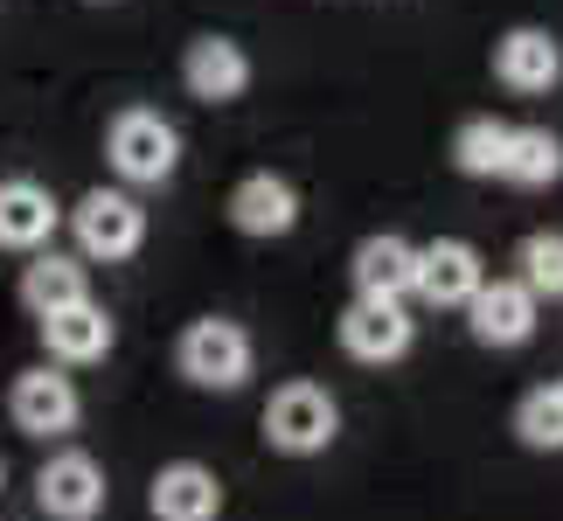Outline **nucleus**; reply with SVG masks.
<instances>
[{"mask_svg": "<svg viewBox=\"0 0 563 521\" xmlns=\"http://www.w3.org/2000/svg\"><path fill=\"white\" fill-rule=\"evenodd\" d=\"M334 431H341V410H334V397L320 383L272 389V403H265V445L272 452H286V459H313V452L334 445Z\"/></svg>", "mask_w": 563, "mask_h": 521, "instance_id": "obj_1", "label": "nucleus"}, {"mask_svg": "<svg viewBox=\"0 0 563 521\" xmlns=\"http://www.w3.org/2000/svg\"><path fill=\"white\" fill-rule=\"evenodd\" d=\"M104 154H112L119 181L154 188V181H167V174L181 167V133H175V125H167L161 112L133 104V112H119V119H112V133H104Z\"/></svg>", "mask_w": 563, "mask_h": 521, "instance_id": "obj_2", "label": "nucleus"}, {"mask_svg": "<svg viewBox=\"0 0 563 521\" xmlns=\"http://www.w3.org/2000/svg\"><path fill=\"white\" fill-rule=\"evenodd\" d=\"M175 368L195 383V389H244L251 383V334L236 320H195L175 347Z\"/></svg>", "mask_w": 563, "mask_h": 521, "instance_id": "obj_3", "label": "nucleus"}, {"mask_svg": "<svg viewBox=\"0 0 563 521\" xmlns=\"http://www.w3.org/2000/svg\"><path fill=\"white\" fill-rule=\"evenodd\" d=\"M70 230H77V251H84V257L119 265V257H133V251L146 244V209H140L125 188H91V195L70 209Z\"/></svg>", "mask_w": 563, "mask_h": 521, "instance_id": "obj_4", "label": "nucleus"}, {"mask_svg": "<svg viewBox=\"0 0 563 521\" xmlns=\"http://www.w3.org/2000/svg\"><path fill=\"white\" fill-rule=\"evenodd\" d=\"M8 418L29 431V439H70L84 418V397L63 368H21L8 389Z\"/></svg>", "mask_w": 563, "mask_h": 521, "instance_id": "obj_5", "label": "nucleus"}, {"mask_svg": "<svg viewBox=\"0 0 563 521\" xmlns=\"http://www.w3.org/2000/svg\"><path fill=\"white\" fill-rule=\"evenodd\" d=\"M35 501L49 521H98L104 514V466L91 452H56L35 473Z\"/></svg>", "mask_w": 563, "mask_h": 521, "instance_id": "obj_6", "label": "nucleus"}, {"mask_svg": "<svg viewBox=\"0 0 563 521\" xmlns=\"http://www.w3.org/2000/svg\"><path fill=\"white\" fill-rule=\"evenodd\" d=\"M410 334H418V320L404 313V299H355L349 313H341V347H349L355 362H404L410 355Z\"/></svg>", "mask_w": 563, "mask_h": 521, "instance_id": "obj_7", "label": "nucleus"}, {"mask_svg": "<svg viewBox=\"0 0 563 521\" xmlns=\"http://www.w3.org/2000/svg\"><path fill=\"white\" fill-rule=\"evenodd\" d=\"M481 286H487V265H481V251H473L466 236H439V244L418 251V278H410V292H418L424 307H466Z\"/></svg>", "mask_w": 563, "mask_h": 521, "instance_id": "obj_8", "label": "nucleus"}, {"mask_svg": "<svg viewBox=\"0 0 563 521\" xmlns=\"http://www.w3.org/2000/svg\"><path fill=\"white\" fill-rule=\"evenodd\" d=\"M536 307H543V299H536L529 286H515V278H487V286L466 299V328H473L481 347H522L536 334Z\"/></svg>", "mask_w": 563, "mask_h": 521, "instance_id": "obj_9", "label": "nucleus"}, {"mask_svg": "<svg viewBox=\"0 0 563 521\" xmlns=\"http://www.w3.org/2000/svg\"><path fill=\"white\" fill-rule=\"evenodd\" d=\"M181 77L202 104H230V98L251 91V56L236 49L230 35H195L188 56H181Z\"/></svg>", "mask_w": 563, "mask_h": 521, "instance_id": "obj_10", "label": "nucleus"}, {"mask_svg": "<svg viewBox=\"0 0 563 521\" xmlns=\"http://www.w3.org/2000/svg\"><path fill=\"white\" fill-rule=\"evenodd\" d=\"M230 223L244 236H286L299 223V188L286 181V174H244V181L230 188Z\"/></svg>", "mask_w": 563, "mask_h": 521, "instance_id": "obj_11", "label": "nucleus"}, {"mask_svg": "<svg viewBox=\"0 0 563 521\" xmlns=\"http://www.w3.org/2000/svg\"><path fill=\"white\" fill-rule=\"evenodd\" d=\"M146 508H154V521H216L223 514V480H216L209 466H195V459H175V466L154 473Z\"/></svg>", "mask_w": 563, "mask_h": 521, "instance_id": "obj_12", "label": "nucleus"}, {"mask_svg": "<svg viewBox=\"0 0 563 521\" xmlns=\"http://www.w3.org/2000/svg\"><path fill=\"white\" fill-rule=\"evenodd\" d=\"M355 299H410V278H418V244L397 230L362 236L355 244Z\"/></svg>", "mask_w": 563, "mask_h": 521, "instance_id": "obj_13", "label": "nucleus"}, {"mask_svg": "<svg viewBox=\"0 0 563 521\" xmlns=\"http://www.w3.org/2000/svg\"><path fill=\"white\" fill-rule=\"evenodd\" d=\"M494 77L508 84V91H550V84L563 77V49H556V35L550 29H508L501 35V49H494Z\"/></svg>", "mask_w": 563, "mask_h": 521, "instance_id": "obj_14", "label": "nucleus"}, {"mask_svg": "<svg viewBox=\"0 0 563 521\" xmlns=\"http://www.w3.org/2000/svg\"><path fill=\"white\" fill-rule=\"evenodd\" d=\"M42 347H49V362H63V368H91V362H104L112 355V313L104 307H63V313H49L42 320Z\"/></svg>", "mask_w": 563, "mask_h": 521, "instance_id": "obj_15", "label": "nucleus"}, {"mask_svg": "<svg viewBox=\"0 0 563 521\" xmlns=\"http://www.w3.org/2000/svg\"><path fill=\"white\" fill-rule=\"evenodd\" d=\"M56 195L42 181H0V251H42L56 236Z\"/></svg>", "mask_w": 563, "mask_h": 521, "instance_id": "obj_16", "label": "nucleus"}, {"mask_svg": "<svg viewBox=\"0 0 563 521\" xmlns=\"http://www.w3.org/2000/svg\"><path fill=\"white\" fill-rule=\"evenodd\" d=\"M91 299V278H84L77 257H56V251H42L29 271H21V307H29L35 320H49L63 307H84Z\"/></svg>", "mask_w": 563, "mask_h": 521, "instance_id": "obj_17", "label": "nucleus"}, {"mask_svg": "<svg viewBox=\"0 0 563 521\" xmlns=\"http://www.w3.org/2000/svg\"><path fill=\"white\" fill-rule=\"evenodd\" d=\"M501 181H515V188H550V181H563V140L550 133V125H508Z\"/></svg>", "mask_w": 563, "mask_h": 521, "instance_id": "obj_18", "label": "nucleus"}, {"mask_svg": "<svg viewBox=\"0 0 563 521\" xmlns=\"http://www.w3.org/2000/svg\"><path fill=\"white\" fill-rule=\"evenodd\" d=\"M515 286H529L536 299H563V236L556 230H536L522 236V251H515Z\"/></svg>", "mask_w": 563, "mask_h": 521, "instance_id": "obj_19", "label": "nucleus"}, {"mask_svg": "<svg viewBox=\"0 0 563 521\" xmlns=\"http://www.w3.org/2000/svg\"><path fill=\"white\" fill-rule=\"evenodd\" d=\"M501 154H508V125L501 119H466L460 133H452L460 174H501Z\"/></svg>", "mask_w": 563, "mask_h": 521, "instance_id": "obj_20", "label": "nucleus"}, {"mask_svg": "<svg viewBox=\"0 0 563 521\" xmlns=\"http://www.w3.org/2000/svg\"><path fill=\"white\" fill-rule=\"evenodd\" d=\"M515 439L529 452H563V403L556 389H529L522 410H515Z\"/></svg>", "mask_w": 563, "mask_h": 521, "instance_id": "obj_21", "label": "nucleus"}, {"mask_svg": "<svg viewBox=\"0 0 563 521\" xmlns=\"http://www.w3.org/2000/svg\"><path fill=\"white\" fill-rule=\"evenodd\" d=\"M556 403H563V383H556Z\"/></svg>", "mask_w": 563, "mask_h": 521, "instance_id": "obj_22", "label": "nucleus"}, {"mask_svg": "<svg viewBox=\"0 0 563 521\" xmlns=\"http://www.w3.org/2000/svg\"><path fill=\"white\" fill-rule=\"evenodd\" d=\"M0 480H8V473H0Z\"/></svg>", "mask_w": 563, "mask_h": 521, "instance_id": "obj_23", "label": "nucleus"}]
</instances>
